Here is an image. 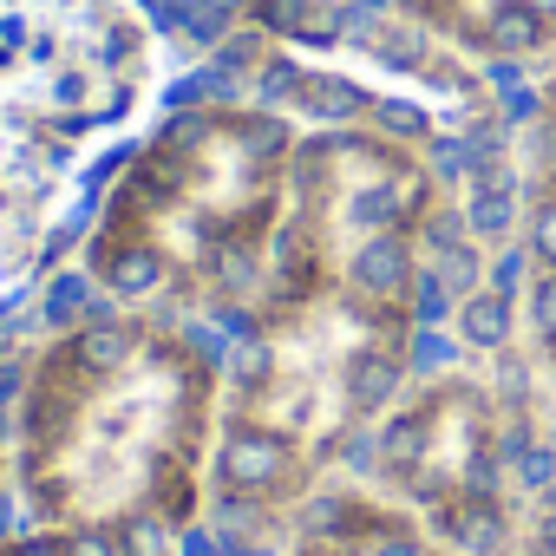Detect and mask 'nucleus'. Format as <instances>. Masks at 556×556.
I'll return each mask as SVG.
<instances>
[{
    "mask_svg": "<svg viewBox=\"0 0 556 556\" xmlns=\"http://www.w3.org/2000/svg\"><path fill=\"white\" fill-rule=\"evenodd\" d=\"M223 348L203 321L92 302L34 341L8 413V491L21 530H190L210 510Z\"/></svg>",
    "mask_w": 556,
    "mask_h": 556,
    "instance_id": "1",
    "label": "nucleus"
},
{
    "mask_svg": "<svg viewBox=\"0 0 556 556\" xmlns=\"http://www.w3.org/2000/svg\"><path fill=\"white\" fill-rule=\"evenodd\" d=\"M302 118L282 105L197 99L125 151L79 268L118 308L203 321L223 341L249 328L268 249L289 210Z\"/></svg>",
    "mask_w": 556,
    "mask_h": 556,
    "instance_id": "2",
    "label": "nucleus"
},
{
    "mask_svg": "<svg viewBox=\"0 0 556 556\" xmlns=\"http://www.w3.org/2000/svg\"><path fill=\"white\" fill-rule=\"evenodd\" d=\"M157 79L131 0H0V282L34 262L86 151Z\"/></svg>",
    "mask_w": 556,
    "mask_h": 556,
    "instance_id": "3",
    "label": "nucleus"
},
{
    "mask_svg": "<svg viewBox=\"0 0 556 556\" xmlns=\"http://www.w3.org/2000/svg\"><path fill=\"white\" fill-rule=\"evenodd\" d=\"M367 478L426 517L458 556H523L530 510L510 484V406L491 374L445 367L413 380L406 400L374 426Z\"/></svg>",
    "mask_w": 556,
    "mask_h": 556,
    "instance_id": "4",
    "label": "nucleus"
},
{
    "mask_svg": "<svg viewBox=\"0 0 556 556\" xmlns=\"http://www.w3.org/2000/svg\"><path fill=\"white\" fill-rule=\"evenodd\" d=\"M282 556H458L426 530L419 510H406L374 478H328L308 504H295Z\"/></svg>",
    "mask_w": 556,
    "mask_h": 556,
    "instance_id": "5",
    "label": "nucleus"
},
{
    "mask_svg": "<svg viewBox=\"0 0 556 556\" xmlns=\"http://www.w3.org/2000/svg\"><path fill=\"white\" fill-rule=\"evenodd\" d=\"M471 66H536L556 53V0H374Z\"/></svg>",
    "mask_w": 556,
    "mask_h": 556,
    "instance_id": "6",
    "label": "nucleus"
},
{
    "mask_svg": "<svg viewBox=\"0 0 556 556\" xmlns=\"http://www.w3.org/2000/svg\"><path fill=\"white\" fill-rule=\"evenodd\" d=\"M452 328H458V341L471 354H504V348H517V302L484 282L478 295H465L452 308Z\"/></svg>",
    "mask_w": 556,
    "mask_h": 556,
    "instance_id": "7",
    "label": "nucleus"
},
{
    "mask_svg": "<svg viewBox=\"0 0 556 556\" xmlns=\"http://www.w3.org/2000/svg\"><path fill=\"white\" fill-rule=\"evenodd\" d=\"M0 556H118V536L99 530H0Z\"/></svg>",
    "mask_w": 556,
    "mask_h": 556,
    "instance_id": "8",
    "label": "nucleus"
},
{
    "mask_svg": "<svg viewBox=\"0 0 556 556\" xmlns=\"http://www.w3.org/2000/svg\"><path fill=\"white\" fill-rule=\"evenodd\" d=\"M14 504V491H8V413H0V510Z\"/></svg>",
    "mask_w": 556,
    "mask_h": 556,
    "instance_id": "9",
    "label": "nucleus"
}]
</instances>
